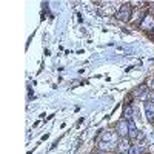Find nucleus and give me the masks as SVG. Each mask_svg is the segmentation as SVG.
<instances>
[{"label": "nucleus", "instance_id": "1a4fd4ad", "mask_svg": "<svg viewBox=\"0 0 154 154\" xmlns=\"http://www.w3.org/2000/svg\"><path fill=\"white\" fill-rule=\"evenodd\" d=\"M133 114H134V108L131 105H126L123 109V119L125 120H131L133 119Z\"/></svg>", "mask_w": 154, "mask_h": 154}, {"label": "nucleus", "instance_id": "0eeeda50", "mask_svg": "<svg viewBox=\"0 0 154 154\" xmlns=\"http://www.w3.org/2000/svg\"><path fill=\"white\" fill-rule=\"evenodd\" d=\"M143 109H145V117L148 122H154V103L152 102H143Z\"/></svg>", "mask_w": 154, "mask_h": 154}, {"label": "nucleus", "instance_id": "ddd939ff", "mask_svg": "<svg viewBox=\"0 0 154 154\" xmlns=\"http://www.w3.org/2000/svg\"><path fill=\"white\" fill-rule=\"evenodd\" d=\"M149 99H151L149 102H152V103H154V93H151V96H149Z\"/></svg>", "mask_w": 154, "mask_h": 154}, {"label": "nucleus", "instance_id": "7ed1b4c3", "mask_svg": "<svg viewBox=\"0 0 154 154\" xmlns=\"http://www.w3.org/2000/svg\"><path fill=\"white\" fill-rule=\"evenodd\" d=\"M149 96H151V93L148 91V86L145 83L137 86L134 91H133V97L137 99V100H140V102H148L149 100Z\"/></svg>", "mask_w": 154, "mask_h": 154}, {"label": "nucleus", "instance_id": "f257e3e1", "mask_svg": "<svg viewBox=\"0 0 154 154\" xmlns=\"http://www.w3.org/2000/svg\"><path fill=\"white\" fill-rule=\"evenodd\" d=\"M119 143V134L116 131H106L102 136L100 142H99V149L102 151H109L112 148H117Z\"/></svg>", "mask_w": 154, "mask_h": 154}, {"label": "nucleus", "instance_id": "4468645a", "mask_svg": "<svg viewBox=\"0 0 154 154\" xmlns=\"http://www.w3.org/2000/svg\"><path fill=\"white\" fill-rule=\"evenodd\" d=\"M48 137H49V134H48V133H46V134H45V136H42V140H46V139H48Z\"/></svg>", "mask_w": 154, "mask_h": 154}, {"label": "nucleus", "instance_id": "f8f14e48", "mask_svg": "<svg viewBox=\"0 0 154 154\" xmlns=\"http://www.w3.org/2000/svg\"><path fill=\"white\" fill-rule=\"evenodd\" d=\"M148 85H149V86L154 89V79H152V80H149V83H148Z\"/></svg>", "mask_w": 154, "mask_h": 154}, {"label": "nucleus", "instance_id": "9b49d317", "mask_svg": "<svg viewBox=\"0 0 154 154\" xmlns=\"http://www.w3.org/2000/svg\"><path fill=\"white\" fill-rule=\"evenodd\" d=\"M148 8H149V12L154 16V2H151V3H148Z\"/></svg>", "mask_w": 154, "mask_h": 154}, {"label": "nucleus", "instance_id": "20e7f679", "mask_svg": "<svg viewBox=\"0 0 154 154\" xmlns=\"http://www.w3.org/2000/svg\"><path fill=\"white\" fill-rule=\"evenodd\" d=\"M116 17H117L120 22H130L131 17H133V8H131V5H128V3L122 5L120 9L117 11V14H116Z\"/></svg>", "mask_w": 154, "mask_h": 154}, {"label": "nucleus", "instance_id": "6e6552de", "mask_svg": "<svg viewBox=\"0 0 154 154\" xmlns=\"http://www.w3.org/2000/svg\"><path fill=\"white\" fill-rule=\"evenodd\" d=\"M139 134H140V131L137 130V126H136V123H134L133 120H130V134H128V137H130L131 140H137Z\"/></svg>", "mask_w": 154, "mask_h": 154}, {"label": "nucleus", "instance_id": "9d476101", "mask_svg": "<svg viewBox=\"0 0 154 154\" xmlns=\"http://www.w3.org/2000/svg\"><path fill=\"white\" fill-rule=\"evenodd\" d=\"M142 152V146L140 145H131L130 151H128V154H140Z\"/></svg>", "mask_w": 154, "mask_h": 154}, {"label": "nucleus", "instance_id": "423d86ee", "mask_svg": "<svg viewBox=\"0 0 154 154\" xmlns=\"http://www.w3.org/2000/svg\"><path fill=\"white\" fill-rule=\"evenodd\" d=\"M130 148H131V140H130V137H125V139H120V140H119L117 151H119L120 154H128Z\"/></svg>", "mask_w": 154, "mask_h": 154}, {"label": "nucleus", "instance_id": "f03ea898", "mask_svg": "<svg viewBox=\"0 0 154 154\" xmlns=\"http://www.w3.org/2000/svg\"><path fill=\"white\" fill-rule=\"evenodd\" d=\"M139 28L142 31H145V32H149V34L154 32V16L151 14V12H145L142 22L139 23Z\"/></svg>", "mask_w": 154, "mask_h": 154}, {"label": "nucleus", "instance_id": "39448f33", "mask_svg": "<svg viewBox=\"0 0 154 154\" xmlns=\"http://www.w3.org/2000/svg\"><path fill=\"white\" fill-rule=\"evenodd\" d=\"M116 133L119 134L120 139H125L128 137V134H130V120H119L117 123H116Z\"/></svg>", "mask_w": 154, "mask_h": 154}]
</instances>
